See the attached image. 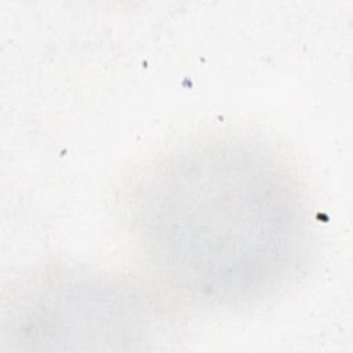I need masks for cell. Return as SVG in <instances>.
<instances>
[{
    "label": "cell",
    "instance_id": "6da1fadb",
    "mask_svg": "<svg viewBox=\"0 0 353 353\" xmlns=\"http://www.w3.org/2000/svg\"><path fill=\"white\" fill-rule=\"evenodd\" d=\"M128 211L152 274L201 309L269 298L305 254L309 223L298 181L280 156L248 138L178 149L139 179Z\"/></svg>",
    "mask_w": 353,
    "mask_h": 353
},
{
    "label": "cell",
    "instance_id": "7a4b0ae2",
    "mask_svg": "<svg viewBox=\"0 0 353 353\" xmlns=\"http://www.w3.org/2000/svg\"><path fill=\"white\" fill-rule=\"evenodd\" d=\"M138 296L119 280L74 266H50L21 279L4 305L14 343L135 342L145 328Z\"/></svg>",
    "mask_w": 353,
    "mask_h": 353
}]
</instances>
